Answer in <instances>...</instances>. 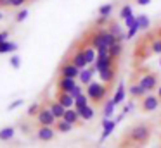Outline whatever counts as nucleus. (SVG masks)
<instances>
[{
	"instance_id": "f704fd0d",
	"label": "nucleus",
	"mask_w": 161,
	"mask_h": 148,
	"mask_svg": "<svg viewBox=\"0 0 161 148\" xmlns=\"http://www.w3.org/2000/svg\"><path fill=\"white\" fill-rule=\"evenodd\" d=\"M140 31V28H139V24L137 26H133V28H130L128 31H126V40H133V38L137 36V33Z\"/></svg>"
},
{
	"instance_id": "72a5a7b5",
	"label": "nucleus",
	"mask_w": 161,
	"mask_h": 148,
	"mask_svg": "<svg viewBox=\"0 0 161 148\" xmlns=\"http://www.w3.org/2000/svg\"><path fill=\"white\" fill-rule=\"evenodd\" d=\"M9 64H11L12 69H19L21 67V57L19 55H11V59H9Z\"/></svg>"
},
{
	"instance_id": "2eb2a0df",
	"label": "nucleus",
	"mask_w": 161,
	"mask_h": 148,
	"mask_svg": "<svg viewBox=\"0 0 161 148\" xmlns=\"http://www.w3.org/2000/svg\"><path fill=\"white\" fill-rule=\"evenodd\" d=\"M56 100L64 107V109H75V98L69 95V93H61V91H57Z\"/></svg>"
},
{
	"instance_id": "9b49d317",
	"label": "nucleus",
	"mask_w": 161,
	"mask_h": 148,
	"mask_svg": "<svg viewBox=\"0 0 161 148\" xmlns=\"http://www.w3.org/2000/svg\"><path fill=\"white\" fill-rule=\"evenodd\" d=\"M69 62H71L73 65H76L80 71H81V69H87V67H88V62H87V59H85L83 50H81V48H80V50H76L73 55H71V60H69Z\"/></svg>"
},
{
	"instance_id": "37998d69",
	"label": "nucleus",
	"mask_w": 161,
	"mask_h": 148,
	"mask_svg": "<svg viewBox=\"0 0 161 148\" xmlns=\"http://www.w3.org/2000/svg\"><path fill=\"white\" fill-rule=\"evenodd\" d=\"M108 19H109V17H101V16H99V19L95 21V24H97V26L101 28V26H102V24H104V23H108Z\"/></svg>"
},
{
	"instance_id": "a878e982",
	"label": "nucleus",
	"mask_w": 161,
	"mask_h": 148,
	"mask_svg": "<svg viewBox=\"0 0 161 148\" xmlns=\"http://www.w3.org/2000/svg\"><path fill=\"white\" fill-rule=\"evenodd\" d=\"M114 109H116V105H114V102H113V98H111V100H108V102L104 103V109H102V114H104V117H106V119H111V115L114 114Z\"/></svg>"
},
{
	"instance_id": "79ce46f5",
	"label": "nucleus",
	"mask_w": 161,
	"mask_h": 148,
	"mask_svg": "<svg viewBox=\"0 0 161 148\" xmlns=\"http://www.w3.org/2000/svg\"><path fill=\"white\" fill-rule=\"evenodd\" d=\"M151 2H153V0H135V3H137V5H140V7H146V5H149Z\"/></svg>"
},
{
	"instance_id": "20e7f679",
	"label": "nucleus",
	"mask_w": 161,
	"mask_h": 148,
	"mask_svg": "<svg viewBox=\"0 0 161 148\" xmlns=\"http://www.w3.org/2000/svg\"><path fill=\"white\" fill-rule=\"evenodd\" d=\"M137 83H139L147 93H151L153 89L158 88V74H154V72H146V74L140 76Z\"/></svg>"
},
{
	"instance_id": "ea45409f",
	"label": "nucleus",
	"mask_w": 161,
	"mask_h": 148,
	"mask_svg": "<svg viewBox=\"0 0 161 148\" xmlns=\"http://www.w3.org/2000/svg\"><path fill=\"white\" fill-rule=\"evenodd\" d=\"M132 109H133V102H126L125 107H123V112L121 114H125V115H126L128 112H132Z\"/></svg>"
},
{
	"instance_id": "473e14b6",
	"label": "nucleus",
	"mask_w": 161,
	"mask_h": 148,
	"mask_svg": "<svg viewBox=\"0 0 161 148\" xmlns=\"http://www.w3.org/2000/svg\"><path fill=\"white\" fill-rule=\"evenodd\" d=\"M151 52L161 55V38H154L153 40V43H151Z\"/></svg>"
},
{
	"instance_id": "5701e85b",
	"label": "nucleus",
	"mask_w": 161,
	"mask_h": 148,
	"mask_svg": "<svg viewBox=\"0 0 161 148\" xmlns=\"http://www.w3.org/2000/svg\"><path fill=\"white\" fill-rule=\"evenodd\" d=\"M18 50V43L16 41H4V43H0V55H4V54H9V52H16Z\"/></svg>"
},
{
	"instance_id": "49530a36",
	"label": "nucleus",
	"mask_w": 161,
	"mask_h": 148,
	"mask_svg": "<svg viewBox=\"0 0 161 148\" xmlns=\"http://www.w3.org/2000/svg\"><path fill=\"white\" fill-rule=\"evenodd\" d=\"M159 65H161V57H159Z\"/></svg>"
},
{
	"instance_id": "cd10ccee",
	"label": "nucleus",
	"mask_w": 161,
	"mask_h": 148,
	"mask_svg": "<svg viewBox=\"0 0 161 148\" xmlns=\"http://www.w3.org/2000/svg\"><path fill=\"white\" fill-rule=\"evenodd\" d=\"M137 21H139V28L140 31H147L151 26V19L146 16V14H140V16H137Z\"/></svg>"
},
{
	"instance_id": "7c9ffc66",
	"label": "nucleus",
	"mask_w": 161,
	"mask_h": 148,
	"mask_svg": "<svg viewBox=\"0 0 161 148\" xmlns=\"http://www.w3.org/2000/svg\"><path fill=\"white\" fill-rule=\"evenodd\" d=\"M40 109H42V105H40L38 102H33L31 105L28 107V110H26V114H28V117H36L40 112Z\"/></svg>"
},
{
	"instance_id": "a211bd4d",
	"label": "nucleus",
	"mask_w": 161,
	"mask_h": 148,
	"mask_svg": "<svg viewBox=\"0 0 161 148\" xmlns=\"http://www.w3.org/2000/svg\"><path fill=\"white\" fill-rule=\"evenodd\" d=\"M63 120H66V122H69V124H76L78 120H81L80 119V115H78V112H76V109H66L64 110V115H63Z\"/></svg>"
},
{
	"instance_id": "39448f33",
	"label": "nucleus",
	"mask_w": 161,
	"mask_h": 148,
	"mask_svg": "<svg viewBox=\"0 0 161 148\" xmlns=\"http://www.w3.org/2000/svg\"><path fill=\"white\" fill-rule=\"evenodd\" d=\"M159 102H161V100L158 98V95H151V93H147V95L142 98L140 107H142L144 112H154V110L159 107Z\"/></svg>"
},
{
	"instance_id": "bb28decb",
	"label": "nucleus",
	"mask_w": 161,
	"mask_h": 148,
	"mask_svg": "<svg viewBox=\"0 0 161 148\" xmlns=\"http://www.w3.org/2000/svg\"><path fill=\"white\" fill-rule=\"evenodd\" d=\"M130 16H133V7L130 5V3H125V5L119 9V19L125 21V19H128Z\"/></svg>"
},
{
	"instance_id": "6e6552de",
	"label": "nucleus",
	"mask_w": 161,
	"mask_h": 148,
	"mask_svg": "<svg viewBox=\"0 0 161 148\" xmlns=\"http://www.w3.org/2000/svg\"><path fill=\"white\" fill-rule=\"evenodd\" d=\"M116 120H111V119H102V134H101V138H99V143H102V141H106L109 136L113 134V131H114V127H116Z\"/></svg>"
},
{
	"instance_id": "9d476101",
	"label": "nucleus",
	"mask_w": 161,
	"mask_h": 148,
	"mask_svg": "<svg viewBox=\"0 0 161 148\" xmlns=\"http://www.w3.org/2000/svg\"><path fill=\"white\" fill-rule=\"evenodd\" d=\"M35 134H36V140H40V141H50L56 136V129L54 127H47V126H40Z\"/></svg>"
},
{
	"instance_id": "dca6fc26",
	"label": "nucleus",
	"mask_w": 161,
	"mask_h": 148,
	"mask_svg": "<svg viewBox=\"0 0 161 148\" xmlns=\"http://www.w3.org/2000/svg\"><path fill=\"white\" fill-rule=\"evenodd\" d=\"M128 93L132 95V98H133V100H137V98H140V100H142L144 96L147 95V91H146V89H144L142 86L139 84V83H132V86H130Z\"/></svg>"
},
{
	"instance_id": "412c9836",
	"label": "nucleus",
	"mask_w": 161,
	"mask_h": 148,
	"mask_svg": "<svg viewBox=\"0 0 161 148\" xmlns=\"http://www.w3.org/2000/svg\"><path fill=\"white\" fill-rule=\"evenodd\" d=\"M81 50H83V55H85V59H87L88 65L94 64L95 59H97V50H95V48L92 47V45H87V47H83Z\"/></svg>"
},
{
	"instance_id": "a18cd8bd",
	"label": "nucleus",
	"mask_w": 161,
	"mask_h": 148,
	"mask_svg": "<svg viewBox=\"0 0 161 148\" xmlns=\"http://www.w3.org/2000/svg\"><path fill=\"white\" fill-rule=\"evenodd\" d=\"M4 19V12H2V10H0V21Z\"/></svg>"
},
{
	"instance_id": "ddd939ff",
	"label": "nucleus",
	"mask_w": 161,
	"mask_h": 148,
	"mask_svg": "<svg viewBox=\"0 0 161 148\" xmlns=\"http://www.w3.org/2000/svg\"><path fill=\"white\" fill-rule=\"evenodd\" d=\"M104 34H106L104 28H99L97 31H94L92 40H90V45L95 48V50H97V48H101V47H106V45H104Z\"/></svg>"
},
{
	"instance_id": "a19ab883",
	"label": "nucleus",
	"mask_w": 161,
	"mask_h": 148,
	"mask_svg": "<svg viewBox=\"0 0 161 148\" xmlns=\"http://www.w3.org/2000/svg\"><path fill=\"white\" fill-rule=\"evenodd\" d=\"M9 40V31H0V43Z\"/></svg>"
},
{
	"instance_id": "4c0bfd02",
	"label": "nucleus",
	"mask_w": 161,
	"mask_h": 148,
	"mask_svg": "<svg viewBox=\"0 0 161 148\" xmlns=\"http://www.w3.org/2000/svg\"><path fill=\"white\" fill-rule=\"evenodd\" d=\"M81 86H83V84H80V83H78V84L75 86V89H73V91L69 93V95L73 96V98H78V96H80L81 93H83V88H81Z\"/></svg>"
},
{
	"instance_id": "f257e3e1",
	"label": "nucleus",
	"mask_w": 161,
	"mask_h": 148,
	"mask_svg": "<svg viewBox=\"0 0 161 148\" xmlns=\"http://www.w3.org/2000/svg\"><path fill=\"white\" fill-rule=\"evenodd\" d=\"M151 136V127L147 126V124H135V126L132 127V129L128 131V138L133 141V143H146L147 140H149Z\"/></svg>"
},
{
	"instance_id": "1a4fd4ad",
	"label": "nucleus",
	"mask_w": 161,
	"mask_h": 148,
	"mask_svg": "<svg viewBox=\"0 0 161 148\" xmlns=\"http://www.w3.org/2000/svg\"><path fill=\"white\" fill-rule=\"evenodd\" d=\"M95 74H97V69H95L94 64H92V67L81 69V71H80V76H78V79H80V84L88 86V84L92 83V79H94Z\"/></svg>"
},
{
	"instance_id": "7ed1b4c3",
	"label": "nucleus",
	"mask_w": 161,
	"mask_h": 148,
	"mask_svg": "<svg viewBox=\"0 0 161 148\" xmlns=\"http://www.w3.org/2000/svg\"><path fill=\"white\" fill-rule=\"evenodd\" d=\"M35 119H36V122H38V126H47V127H54L57 122V119L54 117V114L50 112L49 107H42L38 115H36Z\"/></svg>"
},
{
	"instance_id": "f8f14e48",
	"label": "nucleus",
	"mask_w": 161,
	"mask_h": 148,
	"mask_svg": "<svg viewBox=\"0 0 161 148\" xmlns=\"http://www.w3.org/2000/svg\"><path fill=\"white\" fill-rule=\"evenodd\" d=\"M95 69L99 71H102V69H113V65H114V59L111 57V55H104V57H97L94 62Z\"/></svg>"
},
{
	"instance_id": "c756f323",
	"label": "nucleus",
	"mask_w": 161,
	"mask_h": 148,
	"mask_svg": "<svg viewBox=\"0 0 161 148\" xmlns=\"http://www.w3.org/2000/svg\"><path fill=\"white\" fill-rule=\"evenodd\" d=\"M121 52H123V45L121 43H116V45H113V47L109 48V55H111L114 60H116V59H119Z\"/></svg>"
},
{
	"instance_id": "aec40b11",
	"label": "nucleus",
	"mask_w": 161,
	"mask_h": 148,
	"mask_svg": "<svg viewBox=\"0 0 161 148\" xmlns=\"http://www.w3.org/2000/svg\"><path fill=\"white\" fill-rule=\"evenodd\" d=\"M97 76L102 83L109 84V83H113V79H114V69H102V71L97 72Z\"/></svg>"
},
{
	"instance_id": "0eeeda50",
	"label": "nucleus",
	"mask_w": 161,
	"mask_h": 148,
	"mask_svg": "<svg viewBox=\"0 0 161 148\" xmlns=\"http://www.w3.org/2000/svg\"><path fill=\"white\" fill-rule=\"evenodd\" d=\"M59 76H63V78H73V79H76L78 76H80V69H78L76 65H73L71 62H64V64L59 67Z\"/></svg>"
},
{
	"instance_id": "423d86ee",
	"label": "nucleus",
	"mask_w": 161,
	"mask_h": 148,
	"mask_svg": "<svg viewBox=\"0 0 161 148\" xmlns=\"http://www.w3.org/2000/svg\"><path fill=\"white\" fill-rule=\"evenodd\" d=\"M76 84H78L76 79H73V78H63V76H59V79H57V91H61V93H71Z\"/></svg>"
},
{
	"instance_id": "4be33fe9",
	"label": "nucleus",
	"mask_w": 161,
	"mask_h": 148,
	"mask_svg": "<svg viewBox=\"0 0 161 148\" xmlns=\"http://www.w3.org/2000/svg\"><path fill=\"white\" fill-rule=\"evenodd\" d=\"M16 134V127L14 126H5L0 129V141H9L12 140Z\"/></svg>"
},
{
	"instance_id": "f3484780",
	"label": "nucleus",
	"mask_w": 161,
	"mask_h": 148,
	"mask_svg": "<svg viewBox=\"0 0 161 148\" xmlns=\"http://www.w3.org/2000/svg\"><path fill=\"white\" fill-rule=\"evenodd\" d=\"M76 112H78V115H80L81 120H90V119H94V115H95L94 107H90V105H85V107H81V109H76Z\"/></svg>"
},
{
	"instance_id": "f03ea898",
	"label": "nucleus",
	"mask_w": 161,
	"mask_h": 148,
	"mask_svg": "<svg viewBox=\"0 0 161 148\" xmlns=\"http://www.w3.org/2000/svg\"><path fill=\"white\" fill-rule=\"evenodd\" d=\"M87 96L92 100L94 103H101L104 100L106 93H108V88L104 86V83H99V81H92L90 84L87 86Z\"/></svg>"
},
{
	"instance_id": "2f4dec72",
	"label": "nucleus",
	"mask_w": 161,
	"mask_h": 148,
	"mask_svg": "<svg viewBox=\"0 0 161 148\" xmlns=\"http://www.w3.org/2000/svg\"><path fill=\"white\" fill-rule=\"evenodd\" d=\"M30 16V10L26 9V7H23L21 10H18V14H16V23H25L26 19H28Z\"/></svg>"
},
{
	"instance_id": "c03bdc74",
	"label": "nucleus",
	"mask_w": 161,
	"mask_h": 148,
	"mask_svg": "<svg viewBox=\"0 0 161 148\" xmlns=\"http://www.w3.org/2000/svg\"><path fill=\"white\" fill-rule=\"evenodd\" d=\"M158 98L161 100V86H158Z\"/></svg>"
},
{
	"instance_id": "e433bc0d",
	"label": "nucleus",
	"mask_w": 161,
	"mask_h": 148,
	"mask_svg": "<svg viewBox=\"0 0 161 148\" xmlns=\"http://www.w3.org/2000/svg\"><path fill=\"white\" fill-rule=\"evenodd\" d=\"M23 103H25V100H23V98H16L14 102H11V103H9V107H7V109H9V110H16L18 107H21Z\"/></svg>"
},
{
	"instance_id": "4468645a",
	"label": "nucleus",
	"mask_w": 161,
	"mask_h": 148,
	"mask_svg": "<svg viewBox=\"0 0 161 148\" xmlns=\"http://www.w3.org/2000/svg\"><path fill=\"white\" fill-rule=\"evenodd\" d=\"M125 96H126V88H125V83L119 81V84L116 86V91H114V96H113V102H114V105H121V103H125Z\"/></svg>"
},
{
	"instance_id": "c85d7f7f",
	"label": "nucleus",
	"mask_w": 161,
	"mask_h": 148,
	"mask_svg": "<svg viewBox=\"0 0 161 148\" xmlns=\"http://www.w3.org/2000/svg\"><path fill=\"white\" fill-rule=\"evenodd\" d=\"M90 98L87 96V93H81L78 98H75V109H81V107H85V105H90Z\"/></svg>"
},
{
	"instance_id": "393cba45",
	"label": "nucleus",
	"mask_w": 161,
	"mask_h": 148,
	"mask_svg": "<svg viewBox=\"0 0 161 148\" xmlns=\"http://www.w3.org/2000/svg\"><path fill=\"white\" fill-rule=\"evenodd\" d=\"M54 127H56V131H59V133L64 134V133H71L75 126H73V124H69V122H66V120H63V119H59Z\"/></svg>"
},
{
	"instance_id": "6ab92c4d",
	"label": "nucleus",
	"mask_w": 161,
	"mask_h": 148,
	"mask_svg": "<svg viewBox=\"0 0 161 148\" xmlns=\"http://www.w3.org/2000/svg\"><path fill=\"white\" fill-rule=\"evenodd\" d=\"M49 109H50V112L54 114V117H56L57 120H59V119H63L64 110H66V109H64V107L61 105L59 102H57V100H54V102H50V103H49Z\"/></svg>"
},
{
	"instance_id": "c9c22d12",
	"label": "nucleus",
	"mask_w": 161,
	"mask_h": 148,
	"mask_svg": "<svg viewBox=\"0 0 161 148\" xmlns=\"http://www.w3.org/2000/svg\"><path fill=\"white\" fill-rule=\"evenodd\" d=\"M123 23H125V26H126V28H128V29H130V28L137 26V24H139V21H137V16H130L128 19H125V21H123Z\"/></svg>"
},
{
	"instance_id": "58836bf2",
	"label": "nucleus",
	"mask_w": 161,
	"mask_h": 148,
	"mask_svg": "<svg viewBox=\"0 0 161 148\" xmlns=\"http://www.w3.org/2000/svg\"><path fill=\"white\" fill-rule=\"evenodd\" d=\"M28 0H9V7H23Z\"/></svg>"
},
{
	"instance_id": "b1692460",
	"label": "nucleus",
	"mask_w": 161,
	"mask_h": 148,
	"mask_svg": "<svg viewBox=\"0 0 161 148\" xmlns=\"http://www.w3.org/2000/svg\"><path fill=\"white\" fill-rule=\"evenodd\" d=\"M113 10H114V3H111V2H108V3H102L101 7L97 9V14L101 17H109L113 14Z\"/></svg>"
}]
</instances>
